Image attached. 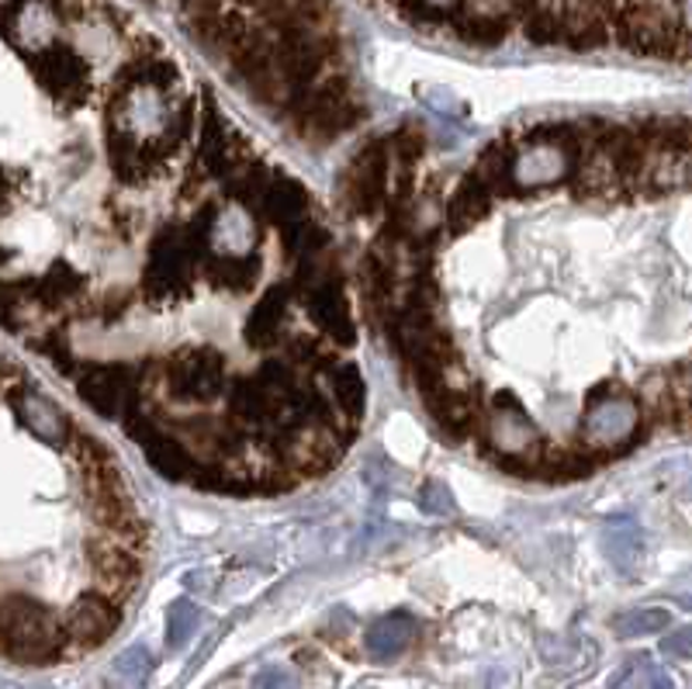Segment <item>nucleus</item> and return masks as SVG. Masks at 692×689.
Listing matches in <instances>:
<instances>
[{"label": "nucleus", "instance_id": "nucleus-39", "mask_svg": "<svg viewBox=\"0 0 692 689\" xmlns=\"http://www.w3.org/2000/svg\"><path fill=\"white\" fill-rule=\"evenodd\" d=\"M419 502H423V509L426 513H433V517H454V496H450V489L444 481H426L423 485V492H419Z\"/></svg>", "mask_w": 692, "mask_h": 689}, {"label": "nucleus", "instance_id": "nucleus-26", "mask_svg": "<svg viewBox=\"0 0 692 689\" xmlns=\"http://www.w3.org/2000/svg\"><path fill=\"white\" fill-rule=\"evenodd\" d=\"M416 642V621L408 614H388L368 627V651L371 658H395Z\"/></svg>", "mask_w": 692, "mask_h": 689}, {"label": "nucleus", "instance_id": "nucleus-30", "mask_svg": "<svg viewBox=\"0 0 692 689\" xmlns=\"http://www.w3.org/2000/svg\"><path fill=\"white\" fill-rule=\"evenodd\" d=\"M194 129H198V105H194V100H184L181 108L170 112V118L163 121L160 136L152 139V149H157V157H160V160L173 157V152L188 142V136H191Z\"/></svg>", "mask_w": 692, "mask_h": 689}, {"label": "nucleus", "instance_id": "nucleus-23", "mask_svg": "<svg viewBox=\"0 0 692 689\" xmlns=\"http://www.w3.org/2000/svg\"><path fill=\"white\" fill-rule=\"evenodd\" d=\"M56 29H60V18H56L53 8L45 4V0H24V4H18V11L11 18V35L24 49H35V53H42V49L53 45Z\"/></svg>", "mask_w": 692, "mask_h": 689}, {"label": "nucleus", "instance_id": "nucleus-34", "mask_svg": "<svg viewBox=\"0 0 692 689\" xmlns=\"http://www.w3.org/2000/svg\"><path fill=\"white\" fill-rule=\"evenodd\" d=\"M672 624V614L661 606H640V610H627V614L613 617V630L617 637H648V634H658Z\"/></svg>", "mask_w": 692, "mask_h": 689}, {"label": "nucleus", "instance_id": "nucleus-12", "mask_svg": "<svg viewBox=\"0 0 692 689\" xmlns=\"http://www.w3.org/2000/svg\"><path fill=\"white\" fill-rule=\"evenodd\" d=\"M87 558H91V565L100 579V585H105V593L111 600H121L136 590V582H139V554L136 548H128L115 538L108 541H91L87 544Z\"/></svg>", "mask_w": 692, "mask_h": 689}, {"label": "nucleus", "instance_id": "nucleus-21", "mask_svg": "<svg viewBox=\"0 0 692 689\" xmlns=\"http://www.w3.org/2000/svg\"><path fill=\"white\" fill-rule=\"evenodd\" d=\"M198 136H201V146H198V167L209 173V177H222L225 170V160H228V149H233V132L225 129V121L219 115V108L212 105V97L204 94V105H201V118H198Z\"/></svg>", "mask_w": 692, "mask_h": 689}, {"label": "nucleus", "instance_id": "nucleus-29", "mask_svg": "<svg viewBox=\"0 0 692 689\" xmlns=\"http://www.w3.org/2000/svg\"><path fill=\"white\" fill-rule=\"evenodd\" d=\"M280 250L298 264L305 257H316V253L329 250V229L316 219H301L288 229H280Z\"/></svg>", "mask_w": 692, "mask_h": 689}, {"label": "nucleus", "instance_id": "nucleus-43", "mask_svg": "<svg viewBox=\"0 0 692 689\" xmlns=\"http://www.w3.org/2000/svg\"><path fill=\"white\" fill-rule=\"evenodd\" d=\"M419 4H423L426 11H447V8H457L460 0H419Z\"/></svg>", "mask_w": 692, "mask_h": 689}, {"label": "nucleus", "instance_id": "nucleus-20", "mask_svg": "<svg viewBox=\"0 0 692 689\" xmlns=\"http://www.w3.org/2000/svg\"><path fill=\"white\" fill-rule=\"evenodd\" d=\"M309 212H312V198H309V191H305V184L291 181V177L274 173V184L264 194L260 215L277 229H288L301 219H309Z\"/></svg>", "mask_w": 692, "mask_h": 689}, {"label": "nucleus", "instance_id": "nucleus-8", "mask_svg": "<svg viewBox=\"0 0 692 689\" xmlns=\"http://www.w3.org/2000/svg\"><path fill=\"white\" fill-rule=\"evenodd\" d=\"M343 198L353 215H374L392 198V146L388 139L368 142L343 177Z\"/></svg>", "mask_w": 692, "mask_h": 689}, {"label": "nucleus", "instance_id": "nucleus-35", "mask_svg": "<svg viewBox=\"0 0 692 689\" xmlns=\"http://www.w3.org/2000/svg\"><path fill=\"white\" fill-rule=\"evenodd\" d=\"M201 624V610L191 600H173L167 610V648L181 651Z\"/></svg>", "mask_w": 692, "mask_h": 689}, {"label": "nucleus", "instance_id": "nucleus-36", "mask_svg": "<svg viewBox=\"0 0 692 689\" xmlns=\"http://www.w3.org/2000/svg\"><path fill=\"white\" fill-rule=\"evenodd\" d=\"M288 361L295 368H309V371H329L332 364L340 361L337 353H332L319 337H291L288 340Z\"/></svg>", "mask_w": 692, "mask_h": 689}, {"label": "nucleus", "instance_id": "nucleus-3", "mask_svg": "<svg viewBox=\"0 0 692 689\" xmlns=\"http://www.w3.org/2000/svg\"><path fill=\"white\" fill-rule=\"evenodd\" d=\"M201 257L194 253L184 225H167L149 243V264L142 274V292L149 301H177L194 285Z\"/></svg>", "mask_w": 692, "mask_h": 689}, {"label": "nucleus", "instance_id": "nucleus-40", "mask_svg": "<svg viewBox=\"0 0 692 689\" xmlns=\"http://www.w3.org/2000/svg\"><path fill=\"white\" fill-rule=\"evenodd\" d=\"M661 655H669V658H692V624L672 630L669 637H661Z\"/></svg>", "mask_w": 692, "mask_h": 689}, {"label": "nucleus", "instance_id": "nucleus-7", "mask_svg": "<svg viewBox=\"0 0 692 689\" xmlns=\"http://www.w3.org/2000/svg\"><path fill=\"white\" fill-rule=\"evenodd\" d=\"M167 392L177 402L209 405L228 389L225 357L215 347H184L167 361Z\"/></svg>", "mask_w": 692, "mask_h": 689}, {"label": "nucleus", "instance_id": "nucleus-28", "mask_svg": "<svg viewBox=\"0 0 692 689\" xmlns=\"http://www.w3.org/2000/svg\"><path fill=\"white\" fill-rule=\"evenodd\" d=\"M343 280V271L337 267V261H329L326 253H316V257H305L295 264V274H291V292L301 305H309L322 288L329 285H340Z\"/></svg>", "mask_w": 692, "mask_h": 689}, {"label": "nucleus", "instance_id": "nucleus-2", "mask_svg": "<svg viewBox=\"0 0 692 689\" xmlns=\"http://www.w3.org/2000/svg\"><path fill=\"white\" fill-rule=\"evenodd\" d=\"M640 405L620 392L613 381L596 385L585 399V416H582V441L593 454H617L634 447L645 433H640Z\"/></svg>", "mask_w": 692, "mask_h": 689}, {"label": "nucleus", "instance_id": "nucleus-16", "mask_svg": "<svg viewBox=\"0 0 692 689\" xmlns=\"http://www.w3.org/2000/svg\"><path fill=\"white\" fill-rule=\"evenodd\" d=\"M260 257L256 253H243V257H233V253H215L209 250L201 257L198 271L204 274V280H209L212 288L219 292H249L256 288V277H260Z\"/></svg>", "mask_w": 692, "mask_h": 689}, {"label": "nucleus", "instance_id": "nucleus-10", "mask_svg": "<svg viewBox=\"0 0 692 689\" xmlns=\"http://www.w3.org/2000/svg\"><path fill=\"white\" fill-rule=\"evenodd\" d=\"M225 402H228V416L256 433L274 430L280 413H285V395L270 389L260 374H239L228 381Z\"/></svg>", "mask_w": 692, "mask_h": 689}, {"label": "nucleus", "instance_id": "nucleus-4", "mask_svg": "<svg viewBox=\"0 0 692 689\" xmlns=\"http://www.w3.org/2000/svg\"><path fill=\"white\" fill-rule=\"evenodd\" d=\"M288 118L305 142L326 146L361 121V108L350 100L343 81H326V84H316L305 91L288 108Z\"/></svg>", "mask_w": 692, "mask_h": 689}, {"label": "nucleus", "instance_id": "nucleus-45", "mask_svg": "<svg viewBox=\"0 0 692 689\" xmlns=\"http://www.w3.org/2000/svg\"><path fill=\"white\" fill-rule=\"evenodd\" d=\"M679 603H682L685 610H692V593H682V596H679Z\"/></svg>", "mask_w": 692, "mask_h": 689}, {"label": "nucleus", "instance_id": "nucleus-46", "mask_svg": "<svg viewBox=\"0 0 692 689\" xmlns=\"http://www.w3.org/2000/svg\"><path fill=\"white\" fill-rule=\"evenodd\" d=\"M689 177H692V160H689Z\"/></svg>", "mask_w": 692, "mask_h": 689}, {"label": "nucleus", "instance_id": "nucleus-44", "mask_svg": "<svg viewBox=\"0 0 692 689\" xmlns=\"http://www.w3.org/2000/svg\"><path fill=\"white\" fill-rule=\"evenodd\" d=\"M679 18L685 24V32L692 35V0H679Z\"/></svg>", "mask_w": 692, "mask_h": 689}, {"label": "nucleus", "instance_id": "nucleus-18", "mask_svg": "<svg viewBox=\"0 0 692 689\" xmlns=\"http://www.w3.org/2000/svg\"><path fill=\"white\" fill-rule=\"evenodd\" d=\"M39 81L45 84L49 94H56V97H81L84 94V81H87V66L84 60L73 53V49H42L39 53Z\"/></svg>", "mask_w": 692, "mask_h": 689}, {"label": "nucleus", "instance_id": "nucleus-25", "mask_svg": "<svg viewBox=\"0 0 692 689\" xmlns=\"http://www.w3.org/2000/svg\"><path fill=\"white\" fill-rule=\"evenodd\" d=\"M512 163H517V142L496 139L492 146H485V152L471 167V173L492 194H512Z\"/></svg>", "mask_w": 692, "mask_h": 689}, {"label": "nucleus", "instance_id": "nucleus-32", "mask_svg": "<svg viewBox=\"0 0 692 689\" xmlns=\"http://www.w3.org/2000/svg\"><path fill=\"white\" fill-rule=\"evenodd\" d=\"M149 672H152V655L142 645H132V648H125L115 658L108 686H115V689H142Z\"/></svg>", "mask_w": 692, "mask_h": 689}, {"label": "nucleus", "instance_id": "nucleus-14", "mask_svg": "<svg viewBox=\"0 0 692 689\" xmlns=\"http://www.w3.org/2000/svg\"><path fill=\"white\" fill-rule=\"evenodd\" d=\"M429 416L437 420V426L444 430V437L450 441H465L468 433L478 430V413H475V399L468 389L454 385V381L447 378L440 389H433L423 395Z\"/></svg>", "mask_w": 692, "mask_h": 689}, {"label": "nucleus", "instance_id": "nucleus-37", "mask_svg": "<svg viewBox=\"0 0 692 689\" xmlns=\"http://www.w3.org/2000/svg\"><path fill=\"white\" fill-rule=\"evenodd\" d=\"M392 160H402V163H419L423 149H426V136L423 129H416V125H405V129H398L392 139Z\"/></svg>", "mask_w": 692, "mask_h": 689}, {"label": "nucleus", "instance_id": "nucleus-27", "mask_svg": "<svg viewBox=\"0 0 692 689\" xmlns=\"http://www.w3.org/2000/svg\"><path fill=\"white\" fill-rule=\"evenodd\" d=\"M603 548H606V558L613 561V565L630 575L637 569L640 554H645V538H640V530L630 517H617L603 530Z\"/></svg>", "mask_w": 692, "mask_h": 689}, {"label": "nucleus", "instance_id": "nucleus-11", "mask_svg": "<svg viewBox=\"0 0 692 689\" xmlns=\"http://www.w3.org/2000/svg\"><path fill=\"white\" fill-rule=\"evenodd\" d=\"M118 621H121L118 600H111L108 593H84L70 606L63 627H66L70 642L84 645V648H97L118 630Z\"/></svg>", "mask_w": 692, "mask_h": 689}, {"label": "nucleus", "instance_id": "nucleus-42", "mask_svg": "<svg viewBox=\"0 0 692 689\" xmlns=\"http://www.w3.org/2000/svg\"><path fill=\"white\" fill-rule=\"evenodd\" d=\"M125 309H128V295H125V292H111L108 301H105V319L115 322Z\"/></svg>", "mask_w": 692, "mask_h": 689}, {"label": "nucleus", "instance_id": "nucleus-24", "mask_svg": "<svg viewBox=\"0 0 692 689\" xmlns=\"http://www.w3.org/2000/svg\"><path fill=\"white\" fill-rule=\"evenodd\" d=\"M489 212H492V191L485 188L475 173H468L465 181L457 184L450 205H447V229L454 236H460V233H468L471 225H478Z\"/></svg>", "mask_w": 692, "mask_h": 689}, {"label": "nucleus", "instance_id": "nucleus-6", "mask_svg": "<svg viewBox=\"0 0 692 689\" xmlns=\"http://www.w3.org/2000/svg\"><path fill=\"white\" fill-rule=\"evenodd\" d=\"M485 447H489L499 462H541V430L533 426L523 402L512 392H496L489 413L481 423Z\"/></svg>", "mask_w": 692, "mask_h": 689}, {"label": "nucleus", "instance_id": "nucleus-19", "mask_svg": "<svg viewBox=\"0 0 692 689\" xmlns=\"http://www.w3.org/2000/svg\"><path fill=\"white\" fill-rule=\"evenodd\" d=\"M305 309H309L316 326L322 329L332 343L350 347L356 340V322H353V312H350V301L343 295V280H340V285L322 288L309 305H305Z\"/></svg>", "mask_w": 692, "mask_h": 689}, {"label": "nucleus", "instance_id": "nucleus-1", "mask_svg": "<svg viewBox=\"0 0 692 689\" xmlns=\"http://www.w3.org/2000/svg\"><path fill=\"white\" fill-rule=\"evenodd\" d=\"M66 627L56 614L39 600L8 596L0 600V651H8L14 661H53L63 651Z\"/></svg>", "mask_w": 692, "mask_h": 689}, {"label": "nucleus", "instance_id": "nucleus-41", "mask_svg": "<svg viewBox=\"0 0 692 689\" xmlns=\"http://www.w3.org/2000/svg\"><path fill=\"white\" fill-rule=\"evenodd\" d=\"M256 689H298V679L285 669H267L256 679Z\"/></svg>", "mask_w": 692, "mask_h": 689}, {"label": "nucleus", "instance_id": "nucleus-13", "mask_svg": "<svg viewBox=\"0 0 692 689\" xmlns=\"http://www.w3.org/2000/svg\"><path fill=\"white\" fill-rule=\"evenodd\" d=\"M291 301H295L291 285H274L270 292H264L260 298H256V305L246 316V343L256 347V350L277 347L280 337H285V322H288V312H291Z\"/></svg>", "mask_w": 692, "mask_h": 689}, {"label": "nucleus", "instance_id": "nucleus-22", "mask_svg": "<svg viewBox=\"0 0 692 689\" xmlns=\"http://www.w3.org/2000/svg\"><path fill=\"white\" fill-rule=\"evenodd\" d=\"M326 378V389L332 395V402H337L340 416L356 426L364 416V405H368V389H364V378H361V368L350 364V361H337L329 371H322Z\"/></svg>", "mask_w": 692, "mask_h": 689}, {"label": "nucleus", "instance_id": "nucleus-5", "mask_svg": "<svg viewBox=\"0 0 692 689\" xmlns=\"http://www.w3.org/2000/svg\"><path fill=\"white\" fill-rule=\"evenodd\" d=\"M121 423H125L128 437H132L142 447L146 462L157 468L167 481H191L194 478V471H198L194 454L184 447L181 437H177L173 426H163L157 420V413L149 410V402L128 405Z\"/></svg>", "mask_w": 692, "mask_h": 689}, {"label": "nucleus", "instance_id": "nucleus-47", "mask_svg": "<svg viewBox=\"0 0 692 689\" xmlns=\"http://www.w3.org/2000/svg\"><path fill=\"white\" fill-rule=\"evenodd\" d=\"M105 689H115V686H108V682H105Z\"/></svg>", "mask_w": 692, "mask_h": 689}, {"label": "nucleus", "instance_id": "nucleus-38", "mask_svg": "<svg viewBox=\"0 0 692 689\" xmlns=\"http://www.w3.org/2000/svg\"><path fill=\"white\" fill-rule=\"evenodd\" d=\"M465 14L460 18H492V21H509V14H517L523 8V0H460Z\"/></svg>", "mask_w": 692, "mask_h": 689}, {"label": "nucleus", "instance_id": "nucleus-33", "mask_svg": "<svg viewBox=\"0 0 692 689\" xmlns=\"http://www.w3.org/2000/svg\"><path fill=\"white\" fill-rule=\"evenodd\" d=\"M84 292V277L76 274L70 264H56V267H49V274L35 285V298L42 305H63L70 298H76Z\"/></svg>", "mask_w": 692, "mask_h": 689}, {"label": "nucleus", "instance_id": "nucleus-31", "mask_svg": "<svg viewBox=\"0 0 692 689\" xmlns=\"http://www.w3.org/2000/svg\"><path fill=\"white\" fill-rule=\"evenodd\" d=\"M596 462H599V454H593V451H582V454H575V451H561V454H541V462H536V475L541 478H551V481H572V478H582V475H588L596 468Z\"/></svg>", "mask_w": 692, "mask_h": 689}, {"label": "nucleus", "instance_id": "nucleus-9", "mask_svg": "<svg viewBox=\"0 0 692 689\" xmlns=\"http://www.w3.org/2000/svg\"><path fill=\"white\" fill-rule=\"evenodd\" d=\"M76 392L97 416L121 420L128 405L142 402L139 371L128 364H91L76 378Z\"/></svg>", "mask_w": 692, "mask_h": 689}, {"label": "nucleus", "instance_id": "nucleus-17", "mask_svg": "<svg viewBox=\"0 0 692 689\" xmlns=\"http://www.w3.org/2000/svg\"><path fill=\"white\" fill-rule=\"evenodd\" d=\"M624 42L640 49V53H675V21L654 8H637L624 18Z\"/></svg>", "mask_w": 692, "mask_h": 689}, {"label": "nucleus", "instance_id": "nucleus-15", "mask_svg": "<svg viewBox=\"0 0 692 689\" xmlns=\"http://www.w3.org/2000/svg\"><path fill=\"white\" fill-rule=\"evenodd\" d=\"M14 410H18L21 423L29 426L39 441L53 444V447H60V444L70 441V420H66V413L60 410L53 399H45L42 392H35L29 385L14 389Z\"/></svg>", "mask_w": 692, "mask_h": 689}]
</instances>
